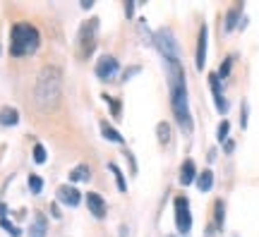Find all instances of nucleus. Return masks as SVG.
<instances>
[{"label":"nucleus","mask_w":259,"mask_h":237,"mask_svg":"<svg viewBox=\"0 0 259 237\" xmlns=\"http://www.w3.org/2000/svg\"><path fill=\"white\" fill-rule=\"evenodd\" d=\"M0 225H3V228L8 230V232H10V235H12V237H19V230L15 228V225H12V223H10L8 218H3V220H0Z\"/></svg>","instance_id":"obj_24"},{"label":"nucleus","mask_w":259,"mask_h":237,"mask_svg":"<svg viewBox=\"0 0 259 237\" xmlns=\"http://www.w3.org/2000/svg\"><path fill=\"white\" fill-rule=\"evenodd\" d=\"M89 180V168L87 165H77L70 173V182H87Z\"/></svg>","instance_id":"obj_16"},{"label":"nucleus","mask_w":259,"mask_h":237,"mask_svg":"<svg viewBox=\"0 0 259 237\" xmlns=\"http://www.w3.org/2000/svg\"><path fill=\"white\" fill-rule=\"evenodd\" d=\"M87 206H89V211H92L96 218H103V216H106V201H103L96 192H89V194H87Z\"/></svg>","instance_id":"obj_10"},{"label":"nucleus","mask_w":259,"mask_h":237,"mask_svg":"<svg viewBox=\"0 0 259 237\" xmlns=\"http://www.w3.org/2000/svg\"><path fill=\"white\" fill-rule=\"evenodd\" d=\"M194 161H185L183 170H180V184H192L194 182Z\"/></svg>","instance_id":"obj_14"},{"label":"nucleus","mask_w":259,"mask_h":237,"mask_svg":"<svg viewBox=\"0 0 259 237\" xmlns=\"http://www.w3.org/2000/svg\"><path fill=\"white\" fill-rule=\"evenodd\" d=\"M96 19H92V22H87L82 27V31H79V38H82V58H87V55H92L94 46H96Z\"/></svg>","instance_id":"obj_7"},{"label":"nucleus","mask_w":259,"mask_h":237,"mask_svg":"<svg viewBox=\"0 0 259 237\" xmlns=\"http://www.w3.org/2000/svg\"><path fill=\"white\" fill-rule=\"evenodd\" d=\"M29 189L34 192V194H38V192L44 189V180L38 175H29Z\"/></svg>","instance_id":"obj_20"},{"label":"nucleus","mask_w":259,"mask_h":237,"mask_svg":"<svg viewBox=\"0 0 259 237\" xmlns=\"http://www.w3.org/2000/svg\"><path fill=\"white\" fill-rule=\"evenodd\" d=\"M170 237H173V235H170Z\"/></svg>","instance_id":"obj_30"},{"label":"nucleus","mask_w":259,"mask_h":237,"mask_svg":"<svg viewBox=\"0 0 259 237\" xmlns=\"http://www.w3.org/2000/svg\"><path fill=\"white\" fill-rule=\"evenodd\" d=\"M154 43L158 46V51L163 53V58L168 63H178V43L170 29H161L156 34V38H154Z\"/></svg>","instance_id":"obj_4"},{"label":"nucleus","mask_w":259,"mask_h":237,"mask_svg":"<svg viewBox=\"0 0 259 237\" xmlns=\"http://www.w3.org/2000/svg\"><path fill=\"white\" fill-rule=\"evenodd\" d=\"M209 84H211L216 108L221 110V113H226V110H228V103H226V99H223V91H221V77H219V74H211V77H209Z\"/></svg>","instance_id":"obj_9"},{"label":"nucleus","mask_w":259,"mask_h":237,"mask_svg":"<svg viewBox=\"0 0 259 237\" xmlns=\"http://www.w3.org/2000/svg\"><path fill=\"white\" fill-rule=\"evenodd\" d=\"M17 122H19V113L15 108H3L0 110V125L10 127V125H17Z\"/></svg>","instance_id":"obj_13"},{"label":"nucleus","mask_w":259,"mask_h":237,"mask_svg":"<svg viewBox=\"0 0 259 237\" xmlns=\"http://www.w3.org/2000/svg\"><path fill=\"white\" fill-rule=\"evenodd\" d=\"M101 132H103V137L108 139V141H115V144H122V137L118 134V129H113L108 122H101Z\"/></svg>","instance_id":"obj_17"},{"label":"nucleus","mask_w":259,"mask_h":237,"mask_svg":"<svg viewBox=\"0 0 259 237\" xmlns=\"http://www.w3.org/2000/svg\"><path fill=\"white\" fill-rule=\"evenodd\" d=\"M206 38H209V31H206V27H202L199 41H197V70H204V63H206Z\"/></svg>","instance_id":"obj_11"},{"label":"nucleus","mask_w":259,"mask_h":237,"mask_svg":"<svg viewBox=\"0 0 259 237\" xmlns=\"http://www.w3.org/2000/svg\"><path fill=\"white\" fill-rule=\"evenodd\" d=\"M38 48V31L29 24H15L12 27V55H29Z\"/></svg>","instance_id":"obj_3"},{"label":"nucleus","mask_w":259,"mask_h":237,"mask_svg":"<svg viewBox=\"0 0 259 237\" xmlns=\"http://www.w3.org/2000/svg\"><path fill=\"white\" fill-rule=\"evenodd\" d=\"M46 218L41 216V213H36L34 216V225H31V232H29V237H46Z\"/></svg>","instance_id":"obj_12"},{"label":"nucleus","mask_w":259,"mask_h":237,"mask_svg":"<svg viewBox=\"0 0 259 237\" xmlns=\"http://www.w3.org/2000/svg\"><path fill=\"white\" fill-rule=\"evenodd\" d=\"M168 139H170V127H168V122H158V141H161V144H168Z\"/></svg>","instance_id":"obj_19"},{"label":"nucleus","mask_w":259,"mask_h":237,"mask_svg":"<svg viewBox=\"0 0 259 237\" xmlns=\"http://www.w3.org/2000/svg\"><path fill=\"white\" fill-rule=\"evenodd\" d=\"M58 199L63 204H67V206H77L82 201V194L74 189L72 184H63V187H58Z\"/></svg>","instance_id":"obj_8"},{"label":"nucleus","mask_w":259,"mask_h":237,"mask_svg":"<svg viewBox=\"0 0 259 237\" xmlns=\"http://www.w3.org/2000/svg\"><path fill=\"white\" fill-rule=\"evenodd\" d=\"M213 184V173L211 170H204V173H199V177H197V187H199V192H209Z\"/></svg>","instance_id":"obj_15"},{"label":"nucleus","mask_w":259,"mask_h":237,"mask_svg":"<svg viewBox=\"0 0 259 237\" xmlns=\"http://www.w3.org/2000/svg\"><path fill=\"white\" fill-rule=\"evenodd\" d=\"M231 63H233V58H228V60L221 65V74H219V77H228V72H231Z\"/></svg>","instance_id":"obj_26"},{"label":"nucleus","mask_w":259,"mask_h":237,"mask_svg":"<svg viewBox=\"0 0 259 237\" xmlns=\"http://www.w3.org/2000/svg\"><path fill=\"white\" fill-rule=\"evenodd\" d=\"M176 225L180 230V235H190L192 216H190V204H187L185 197H178L176 199Z\"/></svg>","instance_id":"obj_5"},{"label":"nucleus","mask_w":259,"mask_h":237,"mask_svg":"<svg viewBox=\"0 0 259 237\" xmlns=\"http://www.w3.org/2000/svg\"><path fill=\"white\" fill-rule=\"evenodd\" d=\"M228 129H231L228 120H223L221 125H219V134H216V137H219V141H223V144H226V139H228Z\"/></svg>","instance_id":"obj_22"},{"label":"nucleus","mask_w":259,"mask_h":237,"mask_svg":"<svg viewBox=\"0 0 259 237\" xmlns=\"http://www.w3.org/2000/svg\"><path fill=\"white\" fill-rule=\"evenodd\" d=\"M111 173L115 175V182H118V189H120V192H125V189H127V184H125V177H122L120 168H118V165H115V163H111Z\"/></svg>","instance_id":"obj_18"},{"label":"nucleus","mask_w":259,"mask_h":237,"mask_svg":"<svg viewBox=\"0 0 259 237\" xmlns=\"http://www.w3.org/2000/svg\"><path fill=\"white\" fill-rule=\"evenodd\" d=\"M240 125L247 127V103H242V118H240Z\"/></svg>","instance_id":"obj_27"},{"label":"nucleus","mask_w":259,"mask_h":237,"mask_svg":"<svg viewBox=\"0 0 259 237\" xmlns=\"http://www.w3.org/2000/svg\"><path fill=\"white\" fill-rule=\"evenodd\" d=\"M51 211H53V216H56V218H60V211H58L56 204H51Z\"/></svg>","instance_id":"obj_28"},{"label":"nucleus","mask_w":259,"mask_h":237,"mask_svg":"<svg viewBox=\"0 0 259 237\" xmlns=\"http://www.w3.org/2000/svg\"><path fill=\"white\" fill-rule=\"evenodd\" d=\"M170 103H173V113H176L178 122L183 129H192V118H190V108H187V86L185 77L178 63H170Z\"/></svg>","instance_id":"obj_1"},{"label":"nucleus","mask_w":259,"mask_h":237,"mask_svg":"<svg viewBox=\"0 0 259 237\" xmlns=\"http://www.w3.org/2000/svg\"><path fill=\"white\" fill-rule=\"evenodd\" d=\"M34 161H36V163H46V149L41 144L34 146Z\"/></svg>","instance_id":"obj_23"},{"label":"nucleus","mask_w":259,"mask_h":237,"mask_svg":"<svg viewBox=\"0 0 259 237\" xmlns=\"http://www.w3.org/2000/svg\"><path fill=\"white\" fill-rule=\"evenodd\" d=\"M118 70H120L118 60L113 55H103L101 60H99V65H96V77L101 82H111L113 77H118Z\"/></svg>","instance_id":"obj_6"},{"label":"nucleus","mask_w":259,"mask_h":237,"mask_svg":"<svg viewBox=\"0 0 259 237\" xmlns=\"http://www.w3.org/2000/svg\"><path fill=\"white\" fill-rule=\"evenodd\" d=\"M60 70L58 67H44L36 79V101L41 108H53L60 99Z\"/></svg>","instance_id":"obj_2"},{"label":"nucleus","mask_w":259,"mask_h":237,"mask_svg":"<svg viewBox=\"0 0 259 237\" xmlns=\"http://www.w3.org/2000/svg\"><path fill=\"white\" fill-rule=\"evenodd\" d=\"M216 225H223V201H216Z\"/></svg>","instance_id":"obj_25"},{"label":"nucleus","mask_w":259,"mask_h":237,"mask_svg":"<svg viewBox=\"0 0 259 237\" xmlns=\"http://www.w3.org/2000/svg\"><path fill=\"white\" fill-rule=\"evenodd\" d=\"M5 211H8V209H5V204H0V220L5 218Z\"/></svg>","instance_id":"obj_29"},{"label":"nucleus","mask_w":259,"mask_h":237,"mask_svg":"<svg viewBox=\"0 0 259 237\" xmlns=\"http://www.w3.org/2000/svg\"><path fill=\"white\" fill-rule=\"evenodd\" d=\"M238 15H240V8H233L231 12H228V22H226V29H228V31L238 24Z\"/></svg>","instance_id":"obj_21"}]
</instances>
